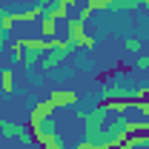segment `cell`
Wrapping results in <instances>:
<instances>
[{"label": "cell", "instance_id": "cell-8", "mask_svg": "<svg viewBox=\"0 0 149 149\" xmlns=\"http://www.w3.org/2000/svg\"><path fill=\"white\" fill-rule=\"evenodd\" d=\"M57 23H60V20H57L55 15H43V17H40V37H46V40L57 37V32H60Z\"/></svg>", "mask_w": 149, "mask_h": 149}, {"label": "cell", "instance_id": "cell-6", "mask_svg": "<svg viewBox=\"0 0 149 149\" xmlns=\"http://www.w3.org/2000/svg\"><path fill=\"white\" fill-rule=\"evenodd\" d=\"M63 32H66V40L80 49V40H83V35H86V23L77 20V17H69L66 23H63Z\"/></svg>", "mask_w": 149, "mask_h": 149}, {"label": "cell", "instance_id": "cell-19", "mask_svg": "<svg viewBox=\"0 0 149 149\" xmlns=\"http://www.w3.org/2000/svg\"><path fill=\"white\" fill-rule=\"evenodd\" d=\"M3 15H6V12H3V9H0V49H3V46H6V35H9V32H6V29H3Z\"/></svg>", "mask_w": 149, "mask_h": 149}, {"label": "cell", "instance_id": "cell-7", "mask_svg": "<svg viewBox=\"0 0 149 149\" xmlns=\"http://www.w3.org/2000/svg\"><path fill=\"white\" fill-rule=\"evenodd\" d=\"M32 135H35V143H40V149H63V141H60L57 129H52V132H32Z\"/></svg>", "mask_w": 149, "mask_h": 149}, {"label": "cell", "instance_id": "cell-16", "mask_svg": "<svg viewBox=\"0 0 149 149\" xmlns=\"http://www.w3.org/2000/svg\"><path fill=\"white\" fill-rule=\"evenodd\" d=\"M92 15H95V12H92V9H89V6H86V3H83V6L77 9V15H74V17H77V20H83V23H86V20L92 17Z\"/></svg>", "mask_w": 149, "mask_h": 149}, {"label": "cell", "instance_id": "cell-17", "mask_svg": "<svg viewBox=\"0 0 149 149\" xmlns=\"http://www.w3.org/2000/svg\"><path fill=\"white\" fill-rule=\"evenodd\" d=\"M135 66H138L141 72H149V52H146V55H141V57H138V63H135Z\"/></svg>", "mask_w": 149, "mask_h": 149}, {"label": "cell", "instance_id": "cell-10", "mask_svg": "<svg viewBox=\"0 0 149 149\" xmlns=\"http://www.w3.org/2000/svg\"><path fill=\"white\" fill-rule=\"evenodd\" d=\"M43 17V12H40V9H26V12H12V20H15V23H32V20H40Z\"/></svg>", "mask_w": 149, "mask_h": 149}, {"label": "cell", "instance_id": "cell-20", "mask_svg": "<svg viewBox=\"0 0 149 149\" xmlns=\"http://www.w3.org/2000/svg\"><path fill=\"white\" fill-rule=\"evenodd\" d=\"M57 3H60V6H66V9H72V6H74V0H57Z\"/></svg>", "mask_w": 149, "mask_h": 149}, {"label": "cell", "instance_id": "cell-15", "mask_svg": "<svg viewBox=\"0 0 149 149\" xmlns=\"http://www.w3.org/2000/svg\"><path fill=\"white\" fill-rule=\"evenodd\" d=\"M35 6H37V9H40V12H43V15H46V12H52V9H55V6H57V0H37Z\"/></svg>", "mask_w": 149, "mask_h": 149}, {"label": "cell", "instance_id": "cell-12", "mask_svg": "<svg viewBox=\"0 0 149 149\" xmlns=\"http://www.w3.org/2000/svg\"><path fill=\"white\" fill-rule=\"evenodd\" d=\"M112 9L115 12H135V9H141V3L138 0H112Z\"/></svg>", "mask_w": 149, "mask_h": 149}, {"label": "cell", "instance_id": "cell-5", "mask_svg": "<svg viewBox=\"0 0 149 149\" xmlns=\"http://www.w3.org/2000/svg\"><path fill=\"white\" fill-rule=\"evenodd\" d=\"M49 100H52V106L55 109H69V106H77V92L74 89H52L49 95Z\"/></svg>", "mask_w": 149, "mask_h": 149}, {"label": "cell", "instance_id": "cell-2", "mask_svg": "<svg viewBox=\"0 0 149 149\" xmlns=\"http://www.w3.org/2000/svg\"><path fill=\"white\" fill-rule=\"evenodd\" d=\"M0 135H3V138H17L20 143L35 141L32 129H29V126H23V123H15V120H0Z\"/></svg>", "mask_w": 149, "mask_h": 149}, {"label": "cell", "instance_id": "cell-13", "mask_svg": "<svg viewBox=\"0 0 149 149\" xmlns=\"http://www.w3.org/2000/svg\"><path fill=\"white\" fill-rule=\"evenodd\" d=\"M86 6L92 12H106V9H112V0H86Z\"/></svg>", "mask_w": 149, "mask_h": 149}, {"label": "cell", "instance_id": "cell-4", "mask_svg": "<svg viewBox=\"0 0 149 149\" xmlns=\"http://www.w3.org/2000/svg\"><path fill=\"white\" fill-rule=\"evenodd\" d=\"M132 97H135V89L120 86V83H106L100 89V100H132Z\"/></svg>", "mask_w": 149, "mask_h": 149}, {"label": "cell", "instance_id": "cell-11", "mask_svg": "<svg viewBox=\"0 0 149 149\" xmlns=\"http://www.w3.org/2000/svg\"><path fill=\"white\" fill-rule=\"evenodd\" d=\"M0 92L3 95L15 92V72H12V69H3V72H0Z\"/></svg>", "mask_w": 149, "mask_h": 149}, {"label": "cell", "instance_id": "cell-1", "mask_svg": "<svg viewBox=\"0 0 149 149\" xmlns=\"http://www.w3.org/2000/svg\"><path fill=\"white\" fill-rule=\"evenodd\" d=\"M72 52H77V46L74 43H69V46H63V49H52V52H46V55L40 57V69L43 72H52V69H57L66 57L72 55Z\"/></svg>", "mask_w": 149, "mask_h": 149}, {"label": "cell", "instance_id": "cell-21", "mask_svg": "<svg viewBox=\"0 0 149 149\" xmlns=\"http://www.w3.org/2000/svg\"><path fill=\"white\" fill-rule=\"evenodd\" d=\"M0 109H3V97H0Z\"/></svg>", "mask_w": 149, "mask_h": 149}, {"label": "cell", "instance_id": "cell-9", "mask_svg": "<svg viewBox=\"0 0 149 149\" xmlns=\"http://www.w3.org/2000/svg\"><path fill=\"white\" fill-rule=\"evenodd\" d=\"M106 109H109V115H118V118H123V112L132 109V100H100Z\"/></svg>", "mask_w": 149, "mask_h": 149}, {"label": "cell", "instance_id": "cell-18", "mask_svg": "<svg viewBox=\"0 0 149 149\" xmlns=\"http://www.w3.org/2000/svg\"><path fill=\"white\" fill-rule=\"evenodd\" d=\"M80 49H86V52H89V49H95V37H92V35H83V40H80Z\"/></svg>", "mask_w": 149, "mask_h": 149}, {"label": "cell", "instance_id": "cell-14", "mask_svg": "<svg viewBox=\"0 0 149 149\" xmlns=\"http://www.w3.org/2000/svg\"><path fill=\"white\" fill-rule=\"evenodd\" d=\"M123 49H126V52H141V49H143V40H141V37H126Z\"/></svg>", "mask_w": 149, "mask_h": 149}, {"label": "cell", "instance_id": "cell-3", "mask_svg": "<svg viewBox=\"0 0 149 149\" xmlns=\"http://www.w3.org/2000/svg\"><path fill=\"white\" fill-rule=\"evenodd\" d=\"M49 115H55V106H52V100L49 97H43V100H37L32 112H29V129L35 132L40 123H43V118H49Z\"/></svg>", "mask_w": 149, "mask_h": 149}]
</instances>
